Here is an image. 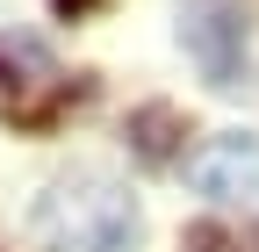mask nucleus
<instances>
[{
    "mask_svg": "<svg viewBox=\"0 0 259 252\" xmlns=\"http://www.w3.org/2000/svg\"><path fill=\"white\" fill-rule=\"evenodd\" d=\"M29 231L44 252H130L144 231L137 195L108 173H72L29 209Z\"/></svg>",
    "mask_w": 259,
    "mask_h": 252,
    "instance_id": "f257e3e1",
    "label": "nucleus"
},
{
    "mask_svg": "<svg viewBox=\"0 0 259 252\" xmlns=\"http://www.w3.org/2000/svg\"><path fill=\"white\" fill-rule=\"evenodd\" d=\"M180 44H187L194 65L209 72V87H238L245 44H252V15L238 0H187L180 8Z\"/></svg>",
    "mask_w": 259,
    "mask_h": 252,
    "instance_id": "f03ea898",
    "label": "nucleus"
},
{
    "mask_svg": "<svg viewBox=\"0 0 259 252\" xmlns=\"http://www.w3.org/2000/svg\"><path fill=\"white\" fill-rule=\"evenodd\" d=\"M187 180L202 202H259V137L223 130L187 159Z\"/></svg>",
    "mask_w": 259,
    "mask_h": 252,
    "instance_id": "7ed1b4c3",
    "label": "nucleus"
},
{
    "mask_svg": "<svg viewBox=\"0 0 259 252\" xmlns=\"http://www.w3.org/2000/svg\"><path fill=\"white\" fill-rule=\"evenodd\" d=\"M187 130V122L173 108H137L130 115V144H137V159H173V137Z\"/></svg>",
    "mask_w": 259,
    "mask_h": 252,
    "instance_id": "20e7f679",
    "label": "nucleus"
},
{
    "mask_svg": "<svg viewBox=\"0 0 259 252\" xmlns=\"http://www.w3.org/2000/svg\"><path fill=\"white\" fill-rule=\"evenodd\" d=\"M180 252H238V238L223 231V224H187V238H180Z\"/></svg>",
    "mask_w": 259,
    "mask_h": 252,
    "instance_id": "39448f33",
    "label": "nucleus"
},
{
    "mask_svg": "<svg viewBox=\"0 0 259 252\" xmlns=\"http://www.w3.org/2000/svg\"><path fill=\"white\" fill-rule=\"evenodd\" d=\"M51 8H58V15H87L94 0H51Z\"/></svg>",
    "mask_w": 259,
    "mask_h": 252,
    "instance_id": "423d86ee",
    "label": "nucleus"
}]
</instances>
